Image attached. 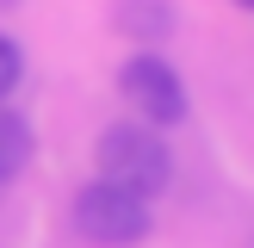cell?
<instances>
[{
	"instance_id": "obj_1",
	"label": "cell",
	"mask_w": 254,
	"mask_h": 248,
	"mask_svg": "<svg viewBox=\"0 0 254 248\" xmlns=\"http://www.w3.org/2000/svg\"><path fill=\"white\" fill-rule=\"evenodd\" d=\"M93 161H99V180L124 186L136 198H155L174 186V155L161 130H149V124H106L93 143Z\"/></svg>"
},
{
	"instance_id": "obj_2",
	"label": "cell",
	"mask_w": 254,
	"mask_h": 248,
	"mask_svg": "<svg viewBox=\"0 0 254 248\" xmlns=\"http://www.w3.org/2000/svg\"><path fill=\"white\" fill-rule=\"evenodd\" d=\"M74 223H81V236L93 248H136L155 230V211H149V198L124 192L112 180H87L74 192Z\"/></svg>"
},
{
	"instance_id": "obj_3",
	"label": "cell",
	"mask_w": 254,
	"mask_h": 248,
	"mask_svg": "<svg viewBox=\"0 0 254 248\" xmlns=\"http://www.w3.org/2000/svg\"><path fill=\"white\" fill-rule=\"evenodd\" d=\"M118 93L136 112V124H149V130H168V124L186 118V81H180V68L168 56H149V50L130 56L118 68Z\"/></svg>"
},
{
	"instance_id": "obj_4",
	"label": "cell",
	"mask_w": 254,
	"mask_h": 248,
	"mask_svg": "<svg viewBox=\"0 0 254 248\" xmlns=\"http://www.w3.org/2000/svg\"><path fill=\"white\" fill-rule=\"evenodd\" d=\"M118 31L143 37V44L168 37L174 31V0H118Z\"/></svg>"
},
{
	"instance_id": "obj_5",
	"label": "cell",
	"mask_w": 254,
	"mask_h": 248,
	"mask_svg": "<svg viewBox=\"0 0 254 248\" xmlns=\"http://www.w3.org/2000/svg\"><path fill=\"white\" fill-rule=\"evenodd\" d=\"M31 149H37V143H31V124H25L19 112H6V106H0V186L25 174Z\"/></svg>"
},
{
	"instance_id": "obj_6",
	"label": "cell",
	"mask_w": 254,
	"mask_h": 248,
	"mask_svg": "<svg viewBox=\"0 0 254 248\" xmlns=\"http://www.w3.org/2000/svg\"><path fill=\"white\" fill-rule=\"evenodd\" d=\"M19 81H25V50L12 44L6 31H0V99H6L12 87H19Z\"/></svg>"
},
{
	"instance_id": "obj_7",
	"label": "cell",
	"mask_w": 254,
	"mask_h": 248,
	"mask_svg": "<svg viewBox=\"0 0 254 248\" xmlns=\"http://www.w3.org/2000/svg\"><path fill=\"white\" fill-rule=\"evenodd\" d=\"M236 6H248V12H254V0H236Z\"/></svg>"
},
{
	"instance_id": "obj_8",
	"label": "cell",
	"mask_w": 254,
	"mask_h": 248,
	"mask_svg": "<svg viewBox=\"0 0 254 248\" xmlns=\"http://www.w3.org/2000/svg\"><path fill=\"white\" fill-rule=\"evenodd\" d=\"M0 6H12V0H0Z\"/></svg>"
}]
</instances>
